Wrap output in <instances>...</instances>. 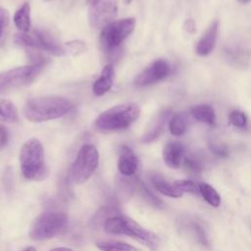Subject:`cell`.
<instances>
[{"label":"cell","mask_w":251,"mask_h":251,"mask_svg":"<svg viewBox=\"0 0 251 251\" xmlns=\"http://www.w3.org/2000/svg\"><path fill=\"white\" fill-rule=\"evenodd\" d=\"M73 107V101L66 97L41 96L27 100L23 113L26 120L40 123L61 118L69 113Z\"/></svg>","instance_id":"cell-1"},{"label":"cell","mask_w":251,"mask_h":251,"mask_svg":"<svg viewBox=\"0 0 251 251\" xmlns=\"http://www.w3.org/2000/svg\"><path fill=\"white\" fill-rule=\"evenodd\" d=\"M103 229L110 234L129 236L151 251H158L160 248L161 241L156 233L146 229L131 218L122 214L106 220L103 224Z\"/></svg>","instance_id":"cell-2"},{"label":"cell","mask_w":251,"mask_h":251,"mask_svg":"<svg viewBox=\"0 0 251 251\" xmlns=\"http://www.w3.org/2000/svg\"><path fill=\"white\" fill-rule=\"evenodd\" d=\"M140 108L135 103H124L102 112L94 122V127L102 133L126 129L139 117Z\"/></svg>","instance_id":"cell-3"},{"label":"cell","mask_w":251,"mask_h":251,"mask_svg":"<svg viewBox=\"0 0 251 251\" xmlns=\"http://www.w3.org/2000/svg\"><path fill=\"white\" fill-rule=\"evenodd\" d=\"M22 174L26 179L43 180L48 176L44 162V149L41 142L33 137L26 140L20 151Z\"/></svg>","instance_id":"cell-4"},{"label":"cell","mask_w":251,"mask_h":251,"mask_svg":"<svg viewBox=\"0 0 251 251\" xmlns=\"http://www.w3.org/2000/svg\"><path fill=\"white\" fill-rule=\"evenodd\" d=\"M68 220V215L63 212H43L32 221L28 230L29 237L35 241L50 239L66 228Z\"/></svg>","instance_id":"cell-5"},{"label":"cell","mask_w":251,"mask_h":251,"mask_svg":"<svg viewBox=\"0 0 251 251\" xmlns=\"http://www.w3.org/2000/svg\"><path fill=\"white\" fill-rule=\"evenodd\" d=\"M99 154L92 144L80 147L75 163L70 171V178L74 183L81 184L90 178L98 167Z\"/></svg>","instance_id":"cell-6"},{"label":"cell","mask_w":251,"mask_h":251,"mask_svg":"<svg viewBox=\"0 0 251 251\" xmlns=\"http://www.w3.org/2000/svg\"><path fill=\"white\" fill-rule=\"evenodd\" d=\"M43 66L44 64L36 63L0 73V94L30 83L40 73Z\"/></svg>","instance_id":"cell-7"},{"label":"cell","mask_w":251,"mask_h":251,"mask_svg":"<svg viewBox=\"0 0 251 251\" xmlns=\"http://www.w3.org/2000/svg\"><path fill=\"white\" fill-rule=\"evenodd\" d=\"M135 20L126 18L114 21L106 25L100 34V44L105 51H112L118 48L123 41L133 31Z\"/></svg>","instance_id":"cell-8"},{"label":"cell","mask_w":251,"mask_h":251,"mask_svg":"<svg viewBox=\"0 0 251 251\" xmlns=\"http://www.w3.org/2000/svg\"><path fill=\"white\" fill-rule=\"evenodd\" d=\"M117 0H100L93 6L89 7L88 20L93 28H104L114 22L117 16Z\"/></svg>","instance_id":"cell-9"},{"label":"cell","mask_w":251,"mask_h":251,"mask_svg":"<svg viewBox=\"0 0 251 251\" xmlns=\"http://www.w3.org/2000/svg\"><path fill=\"white\" fill-rule=\"evenodd\" d=\"M170 73L171 67L169 63L163 59H158L137 75L135 84L138 86H147L153 84L166 78Z\"/></svg>","instance_id":"cell-10"},{"label":"cell","mask_w":251,"mask_h":251,"mask_svg":"<svg viewBox=\"0 0 251 251\" xmlns=\"http://www.w3.org/2000/svg\"><path fill=\"white\" fill-rule=\"evenodd\" d=\"M171 116V111L168 109H163L152 119L149 123L145 132L142 135V142L150 143L156 140L164 131L166 124Z\"/></svg>","instance_id":"cell-11"},{"label":"cell","mask_w":251,"mask_h":251,"mask_svg":"<svg viewBox=\"0 0 251 251\" xmlns=\"http://www.w3.org/2000/svg\"><path fill=\"white\" fill-rule=\"evenodd\" d=\"M138 158L134 152L126 145L120 149L118 159V170L124 176H133L138 169Z\"/></svg>","instance_id":"cell-12"},{"label":"cell","mask_w":251,"mask_h":251,"mask_svg":"<svg viewBox=\"0 0 251 251\" xmlns=\"http://www.w3.org/2000/svg\"><path fill=\"white\" fill-rule=\"evenodd\" d=\"M184 153L183 145L178 141L168 142L163 149V160L165 164L174 170L180 167Z\"/></svg>","instance_id":"cell-13"},{"label":"cell","mask_w":251,"mask_h":251,"mask_svg":"<svg viewBox=\"0 0 251 251\" xmlns=\"http://www.w3.org/2000/svg\"><path fill=\"white\" fill-rule=\"evenodd\" d=\"M33 36L36 40L37 49L44 50L55 56L64 55V48L46 31L41 29H35L33 31Z\"/></svg>","instance_id":"cell-14"},{"label":"cell","mask_w":251,"mask_h":251,"mask_svg":"<svg viewBox=\"0 0 251 251\" xmlns=\"http://www.w3.org/2000/svg\"><path fill=\"white\" fill-rule=\"evenodd\" d=\"M217 35H218V22L214 21L209 25V27L207 28L205 33L202 35L200 40L198 41L195 49L196 53L199 56H206L210 54L216 45Z\"/></svg>","instance_id":"cell-15"},{"label":"cell","mask_w":251,"mask_h":251,"mask_svg":"<svg viewBox=\"0 0 251 251\" xmlns=\"http://www.w3.org/2000/svg\"><path fill=\"white\" fill-rule=\"evenodd\" d=\"M113 79L114 69L111 65H106L103 68L100 76L94 81L92 85L93 93L97 96H102L105 93H107L113 85Z\"/></svg>","instance_id":"cell-16"},{"label":"cell","mask_w":251,"mask_h":251,"mask_svg":"<svg viewBox=\"0 0 251 251\" xmlns=\"http://www.w3.org/2000/svg\"><path fill=\"white\" fill-rule=\"evenodd\" d=\"M150 179L155 189L165 196L172 197V198H179L183 194L174 183L168 182L159 174H153L150 176Z\"/></svg>","instance_id":"cell-17"},{"label":"cell","mask_w":251,"mask_h":251,"mask_svg":"<svg viewBox=\"0 0 251 251\" xmlns=\"http://www.w3.org/2000/svg\"><path fill=\"white\" fill-rule=\"evenodd\" d=\"M118 215H121V211L117 206L115 205L103 206L92 216V218L89 221V225L93 228H97L100 226H103V224L105 223L106 220Z\"/></svg>","instance_id":"cell-18"},{"label":"cell","mask_w":251,"mask_h":251,"mask_svg":"<svg viewBox=\"0 0 251 251\" xmlns=\"http://www.w3.org/2000/svg\"><path fill=\"white\" fill-rule=\"evenodd\" d=\"M14 23L17 28L25 33L30 28V6L27 2H25L15 13Z\"/></svg>","instance_id":"cell-19"},{"label":"cell","mask_w":251,"mask_h":251,"mask_svg":"<svg viewBox=\"0 0 251 251\" xmlns=\"http://www.w3.org/2000/svg\"><path fill=\"white\" fill-rule=\"evenodd\" d=\"M95 245L101 251H141L126 242L115 239L99 240L95 242Z\"/></svg>","instance_id":"cell-20"},{"label":"cell","mask_w":251,"mask_h":251,"mask_svg":"<svg viewBox=\"0 0 251 251\" xmlns=\"http://www.w3.org/2000/svg\"><path fill=\"white\" fill-rule=\"evenodd\" d=\"M191 115L201 123H205L211 126L215 125L216 123V115L214 109L208 104H200L194 106L191 109Z\"/></svg>","instance_id":"cell-21"},{"label":"cell","mask_w":251,"mask_h":251,"mask_svg":"<svg viewBox=\"0 0 251 251\" xmlns=\"http://www.w3.org/2000/svg\"><path fill=\"white\" fill-rule=\"evenodd\" d=\"M19 119L18 110L15 104L9 100L0 98V122L14 124Z\"/></svg>","instance_id":"cell-22"},{"label":"cell","mask_w":251,"mask_h":251,"mask_svg":"<svg viewBox=\"0 0 251 251\" xmlns=\"http://www.w3.org/2000/svg\"><path fill=\"white\" fill-rule=\"evenodd\" d=\"M199 191L204 200L213 207H218L221 205L222 199L217 190L208 183L202 182L199 184Z\"/></svg>","instance_id":"cell-23"},{"label":"cell","mask_w":251,"mask_h":251,"mask_svg":"<svg viewBox=\"0 0 251 251\" xmlns=\"http://www.w3.org/2000/svg\"><path fill=\"white\" fill-rule=\"evenodd\" d=\"M129 176H122L118 178V192L119 197L122 200H126L130 197L134 188L137 186V179H128Z\"/></svg>","instance_id":"cell-24"},{"label":"cell","mask_w":251,"mask_h":251,"mask_svg":"<svg viewBox=\"0 0 251 251\" xmlns=\"http://www.w3.org/2000/svg\"><path fill=\"white\" fill-rule=\"evenodd\" d=\"M187 127L186 120L182 114H175L169 121L170 132L175 136L182 135Z\"/></svg>","instance_id":"cell-25"},{"label":"cell","mask_w":251,"mask_h":251,"mask_svg":"<svg viewBox=\"0 0 251 251\" xmlns=\"http://www.w3.org/2000/svg\"><path fill=\"white\" fill-rule=\"evenodd\" d=\"M139 190V193L141 195V197L147 201L149 204H151L154 207L157 208H162L163 207V201L161 199H159L157 196H155L146 186L142 181H137V186H136Z\"/></svg>","instance_id":"cell-26"},{"label":"cell","mask_w":251,"mask_h":251,"mask_svg":"<svg viewBox=\"0 0 251 251\" xmlns=\"http://www.w3.org/2000/svg\"><path fill=\"white\" fill-rule=\"evenodd\" d=\"M182 193H190V194H199V186L190 179H176L173 182Z\"/></svg>","instance_id":"cell-27"},{"label":"cell","mask_w":251,"mask_h":251,"mask_svg":"<svg viewBox=\"0 0 251 251\" xmlns=\"http://www.w3.org/2000/svg\"><path fill=\"white\" fill-rule=\"evenodd\" d=\"M228 120L233 126L238 128L245 127L247 124V118L245 114L240 111H232L228 116Z\"/></svg>","instance_id":"cell-28"},{"label":"cell","mask_w":251,"mask_h":251,"mask_svg":"<svg viewBox=\"0 0 251 251\" xmlns=\"http://www.w3.org/2000/svg\"><path fill=\"white\" fill-rule=\"evenodd\" d=\"M66 47H67V50L76 56V55H79L81 53H83L84 51H86L87 49V46L85 44L84 41H81V40H72V41H69L66 43Z\"/></svg>","instance_id":"cell-29"},{"label":"cell","mask_w":251,"mask_h":251,"mask_svg":"<svg viewBox=\"0 0 251 251\" xmlns=\"http://www.w3.org/2000/svg\"><path fill=\"white\" fill-rule=\"evenodd\" d=\"M183 164H184V167L188 171H191V172H194V173H198L202 170L201 163L198 160H196L194 158H191V157H185L184 160H183Z\"/></svg>","instance_id":"cell-30"},{"label":"cell","mask_w":251,"mask_h":251,"mask_svg":"<svg viewBox=\"0 0 251 251\" xmlns=\"http://www.w3.org/2000/svg\"><path fill=\"white\" fill-rule=\"evenodd\" d=\"M9 23V12L7 9L0 6V39L3 31Z\"/></svg>","instance_id":"cell-31"},{"label":"cell","mask_w":251,"mask_h":251,"mask_svg":"<svg viewBox=\"0 0 251 251\" xmlns=\"http://www.w3.org/2000/svg\"><path fill=\"white\" fill-rule=\"evenodd\" d=\"M7 141H8V131H7V128L0 125V147L5 146Z\"/></svg>","instance_id":"cell-32"},{"label":"cell","mask_w":251,"mask_h":251,"mask_svg":"<svg viewBox=\"0 0 251 251\" xmlns=\"http://www.w3.org/2000/svg\"><path fill=\"white\" fill-rule=\"evenodd\" d=\"M50 251H74V250L69 247H56V248L51 249Z\"/></svg>","instance_id":"cell-33"},{"label":"cell","mask_w":251,"mask_h":251,"mask_svg":"<svg viewBox=\"0 0 251 251\" xmlns=\"http://www.w3.org/2000/svg\"><path fill=\"white\" fill-rule=\"evenodd\" d=\"M86 1V3L89 5V7L90 6H93V5H95L96 3H98L100 0H85Z\"/></svg>","instance_id":"cell-34"},{"label":"cell","mask_w":251,"mask_h":251,"mask_svg":"<svg viewBox=\"0 0 251 251\" xmlns=\"http://www.w3.org/2000/svg\"><path fill=\"white\" fill-rule=\"evenodd\" d=\"M23 251H36V249H35V247H33V246H28V247L25 248Z\"/></svg>","instance_id":"cell-35"},{"label":"cell","mask_w":251,"mask_h":251,"mask_svg":"<svg viewBox=\"0 0 251 251\" xmlns=\"http://www.w3.org/2000/svg\"><path fill=\"white\" fill-rule=\"evenodd\" d=\"M239 3H242V4H246L248 2H251V0H237Z\"/></svg>","instance_id":"cell-36"},{"label":"cell","mask_w":251,"mask_h":251,"mask_svg":"<svg viewBox=\"0 0 251 251\" xmlns=\"http://www.w3.org/2000/svg\"><path fill=\"white\" fill-rule=\"evenodd\" d=\"M131 1H132V0H124V2H125L126 4H129Z\"/></svg>","instance_id":"cell-37"},{"label":"cell","mask_w":251,"mask_h":251,"mask_svg":"<svg viewBox=\"0 0 251 251\" xmlns=\"http://www.w3.org/2000/svg\"><path fill=\"white\" fill-rule=\"evenodd\" d=\"M45 1H50V0H45Z\"/></svg>","instance_id":"cell-38"}]
</instances>
